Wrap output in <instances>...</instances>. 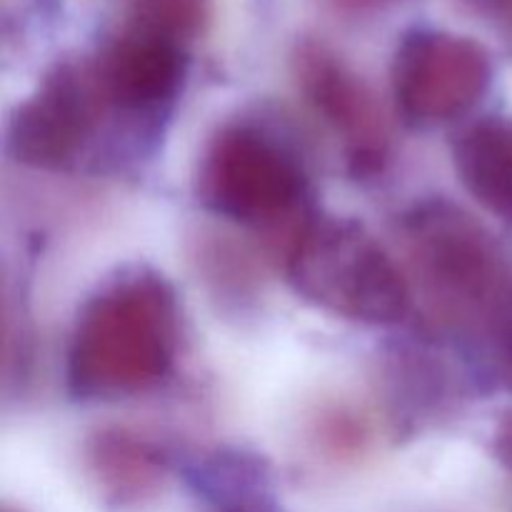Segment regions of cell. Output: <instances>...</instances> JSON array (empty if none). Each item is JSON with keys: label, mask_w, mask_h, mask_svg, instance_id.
Returning <instances> with one entry per match:
<instances>
[{"label": "cell", "mask_w": 512, "mask_h": 512, "mask_svg": "<svg viewBox=\"0 0 512 512\" xmlns=\"http://www.w3.org/2000/svg\"><path fill=\"white\" fill-rule=\"evenodd\" d=\"M183 338L175 285L160 270L130 263L83 300L65 350V385L80 403H118L170 378Z\"/></svg>", "instance_id": "6da1fadb"}, {"label": "cell", "mask_w": 512, "mask_h": 512, "mask_svg": "<svg viewBox=\"0 0 512 512\" xmlns=\"http://www.w3.org/2000/svg\"><path fill=\"white\" fill-rule=\"evenodd\" d=\"M400 243L440 323L465 333H508L512 270L488 225L453 200L425 198L400 215Z\"/></svg>", "instance_id": "7a4b0ae2"}, {"label": "cell", "mask_w": 512, "mask_h": 512, "mask_svg": "<svg viewBox=\"0 0 512 512\" xmlns=\"http://www.w3.org/2000/svg\"><path fill=\"white\" fill-rule=\"evenodd\" d=\"M303 155L285 133L253 118L220 123L195 168V198L208 213L258 233H283L288 248L313 210Z\"/></svg>", "instance_id": "3957f363"}, {"label": "cell", "mask_w": 512, "mask_h": 512, "mask_svg": "<svg viewBox=\"0 0 512 512\" xmlns=\"http://www.w3.org/2000/svg\"><path fill=\"white\" fill-rule=\"evenodd\" d=\"M295 293L335 318L398 325L413 308V288L393 255L353 218L310 213L283 250Z\"/></svg>", "instance_id": "277c9868"}, {"label": "cell", "mask_w": 512, "mask_h": 512, "mask_svg": "<svg viewBox=\"0 0 512 512\" xmlns=\"http://www.w3.org/2000/svg\"><path fill=\"white\" fill-rule=\"evenodd\" d=\"M495 80L490 50L470 35L415 25L395 45L390 93L413 128H440L480 105Z\"/></svg>", "instance_id": "5b68a950"}, {"label": "cell", "mask_w": 512, "mask_h": 512, "mask_svg": "<svg viewBox=\"0 0 512 512\" xmlns=\"http://www.w3.org/2000/svg\"><path fill=\"white\" fill-rule=\"evenodd\" d=\"M108 113L90 58L60 60L13 108L5 150L25 168L68 170L93 143Z\"/></svg>", "instance_id": "8992f818"}, {"label": "cell", "mask_w": 512, "mask_h": 512, "mask_svg": "<svg viewBox=\"0 0 512 512\" xmlns=\"http://www.w3.org/2000/svg\"><path fill=\"white\" fill-rule=\"evenodd\" d=\"M290 63L300 98L335 135L348 173L358 180L383 175L393 155V140L383 105L368 80L318 38L300 40Z\"/></svg>", "instance_id": "52a82bcc"}, {"label": "cell", "mask_w": 512, "mask_h": 512, "mask_svg": "<svg viewBox=\"0 0 512 512\" xmlns=\"http://www.w3.org/2000/svg\"><path fill=\"white\" fill-rule=\"evenodd\" d=\"M110 113L155 118L168 113L188 83L190 50L163 35L125 25L90 58Z\"/></svg>", "instance_id": "ba28073f"}, {"label": "cell", "mask_w": 512, "mask_h": 512, "mask_svg": "<svg viewBox=\"0 0 512 512\" xmlns=\"http://www.w3.org/2000/svg\"><path fill=\"white\" fill-rule=\"evenodd\" d=\"M83 463L95 493L113 510L148 505L170 473L168 450L128 425L95 428L83 445Z\"/></svg>", "instance_id": "9c48e42d"}, {"label": "cell", "mask_w": 512, "mask_h": 512, "mask_svg": "<svg viewBox=\"0 0 512 512\" xmlns=\"http://www.w3.org/2000/svg\"><path fill=\"white\" fill-rule=\"evenodd\" d=\"M453 168L490 215L512 225V115H483L453 140Z\"/></svg>", "instance_id": "30bf717a"}, {"label": "cell", "mask_w": 512, "mask_h": 512, "mask_svg": "<svg viewBox=\"0 0 512 512\" xmlns=\"http://www.w3.org/2000/svg\"><path fill=\"white\" fill-rule=\"evenodd\" d=\"M438 358L440 355L423 348H400L385 360L383 385L393 410L390 420L398 428H418L438 420L440 415L450 413L458 400V375L445 360Z\"/></svg>", "instance_id": "8fae6325"}, {"label": "cell", "mask_w": 512, "mask_h": 512, "mask_svg": "<svg viewBox=\"0 0 512 512\" xmlns=\"http://www.w3.org/2000/svg\"><path fill=\"white\" fill-rule=\"evenodd\" d=\"M188 480L218 512H280L265 460L243 450H213L188 465Z\"/></svg>", "instance_id": "7c38bea8"}, {"label": "cell", "mask_w": 512, "mask_h": 512, "mask_svg": "<svg viewBox=\"0 0 512 512\" xmlns=\"http://www.w3.org/2000/svg\"><path fill=\"white\" fill-rule=\"evenodd\" d=\"M305 435L310 448L330 463H355L373 445V423L355 405L328 400L308 415Z\"/></svg>", "instance_id": "4fadbf2b"}, {"label": "cell", "mask_w": 512, "mask_h": 512, "mask_svg": "<svg viewBox=\"0 0 512 512\" xmlns=\"http://www.w3.org/2000/svg\"><path fill=\"white\" fill-rule=\"evenodd\" d=\"M200 275L215 298H223L225 305L243 308L258 295L260 275L253 260L235 243L223 238H203L195 255Z\"/></svg>", "instance_id": "5bb4252c"}, {"label": "cell", "mask_w": 512, "mask_h": 512, "mask_svg": "<svg viewBox=\"0 0 512 512\" xmlns=\"http://www.w3.org/2000/svg\"><path fill=\"white\" fill-rule=\"evenodd\" d=\"M125 25L190 45L208 30L213 0H125Z\"/></svg>", "instance_id": "9a60e30c"}, {"label": "cell", "mask_w": 512, "mask_h": 512, "mask_svg": "<svg viewBox=\"0 0 512 512\" xmlns=\"http://www.w3.org/2000/svg\"><path fill=\"white\" fill-rule=\"evenodd\" d=\"M480 18L493 23L512 40V0H465Z\"/></svg>", "instance_id": "2e32d148"}, {"label": "cell", "mask_w": 512, "mask_h": 512, "mask_svg": "<svg viewBox=\"0 0 512 512\" xmlns=\"http://www.w3.org/2000/svg\"><path fill=\"white\" fill-rule=\"evenodd\" d=\"M493 453L512 473V410H508V413L498 420V425H495Z\"/></svg>", "instance_id": "e0dca14e"}, {"label": "cell", "mask_w": 512, "mask_h": 512, "mask_svg": "<svg viewBox=\"0 0 512 512\" xmlns=\"http://www.w3.org/2000/svg\"><path fill=\"white\" fill-rule=\"evenodd\" d=\"M500 375H503L505 385L512 390V325L508 333L500 340Z\"/></svg>", "instance_id": "ac0fdd59"}, {"label": "cell", "mask_w": 512, "mask_h": 512, "mask_svg": "<svg viewBox=\"0 0 512 512\" xmlns=\"http://www.w3.org/2000/svg\"><path fill=\"white\" fill-rule=\"evenodd\" d=\"M343 3L365 5V8H368V5H383V3H390V0H343Z\"/></svg>", "instance_id": "d6986e66"}, {"label": "cell", "mask_w": 512, "mask_h": 512, "mask_svg": "<svg viewBox=\"0 0 512 512\" xmlns=\"http://www.w3.org/2000/svg\"><path fill=\"white\" fill-rule=\"evenodd\" d=\"M0 512H28V510L15 508V505H8V503H5V505H3V510H0Z\"/></svg>", "instance_id": "ffe728a7"}]
</instances>
